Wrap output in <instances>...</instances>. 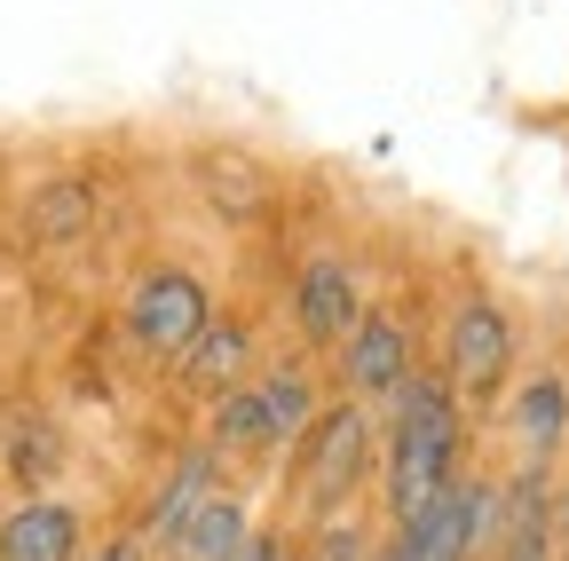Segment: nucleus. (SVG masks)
<instances>
[{
    "label": "nucleus",
    "mask_w": 569,
    "mask_h": 561,
    "mask_svg": "<svg viewBox=\"0 0 569 561\" xmlns=\"http://www.w3.org/2000/svg\"><path fill=\"white\" fill-rule=\"evenodd\" d=\"M451 459H459V395H451V380L411 372L396 388V428H388V507H396V530H411L451 490Z\"/></svg>",
    "instance_id": "nucleus-1"
},
{
    "label": "nucleus",
    "mask_w": 569,
    "mask_h": 561,
    "mask_svg": "<svg viewBox=\"0 0 569 561\" xmlns=\"http://www.w3.org/2000/svg\"><path fill=\"white\" fill-rule=\"evenodd\" d=\"M309 419H317V388L301 372H269V380H238L222 395L213 435H222L230 451H277V443L309 435Z\"/></svg>",
    "instance_id": "nucleus-2"
},
{
    "label": "nucleus",
    "mask_w": 569,
    "mask_h": 561,
    "mask_svg": "<svg viewBox=\"0 0 569 561\" xmlns=\"http://www.w3.org/2000/svg\"><path fill=\"white\" fill-rule=\"evenodd\" d=\"M365 467H372V428H365V411H356V403L317 411L309 435H301V499H309L317 514L340 507L348 490L365 482Z\"/></svg>",
    "instance_id": "nucleus-3"
},
{
    "label": "nucleus",
    "mask_w": 569,
    "mask_h": 561,
    "mask_svg": "<svg viewBox=\"0 0 569 561\" xmlns=\"http://www.w3.org/2000/svg\"><path fill=\"white\" fill-rule=\"evenodd\" d=\"M127 324H134L142 348H159V357H182V348L213 324V301H206V285H198L190 269H151V277L134 285Z\"/></svg>",
    "instance_id": "nucleus-4"
},
{
    "label": "nucleus",
    "mask_w": 569,
    "mask_h": 561,
    "mask_svg": "<svg viewBox=\"0 0 569 561\" xmlns=\"http://www.w3.org/2000/svg\"><path fill=\"white\" fill-rule=\"evenodd\" d=\"M515 372V324L498 301H459L451 309V388L459 395H498Z\"/></svg>",
    "instance_id": "nucleus-5"
},
{
    "label": "nucleus",
    "mask_w": 569,
    "mask_h": 561,
    "mask_svg": "<svg viewBox=\"0 0 569 561\" xmlns=\"http://www.w3.org/2000/svg\"><path fill=\"white\" fill-rule=\"evenodd\" d=\"M490 514H498L490 490L451 482L443 499L411 522V530H396V553H388V561H467V553H475V538L490 530Z\"/></svg>",
    "instance_id": "nucleus-6"
},
{
    "label": "nucleus",
    "mask_w": 569,
    "mask_h": 561,
    "mask_svg": "<svg viewBox=\"0 0 569 561\" xmlns=\"http://www.w3.org/2000/svg\"><path fill=\"white\" fill-rule=\"evenodd\" d=\"M356 317H365V301H356V277L340 253H317L301 277H293V324L309 340H348Z\"/></svg>",
    "instance_id": "nucleus-7"
},
{
    "label": "nucleus",
    "mask_w": 569,
    "mask_h": 561,
    "mask_svg": "<svg viewBox=\"0 0 569 561\" xmlns=\"http://www.w3.org/2000/svg\"><path fill=\"white\" fill-rule=\"evenodd\" d=\"M411 380V332L396 317H356L348 332V388L356 395H396Z\"/></svg>",
    "instance_id": "nucleus-8"
},
{
    "label": "nucleus",
    "mask_w": 569,
    "mask_h": 561,
    "mask_svg": "<svg viewBox=\"0 0 569 561\" xmlns=\"http://www.w3.org/2000/svg\"><path fill=\"white\" fill-rule=\"evenodd\" d=\"M71 553H80V514L56 499H32L0 522V561H71Z\"/></svg>",
    "instance_id": "nucleus-9"
},
{
    "label": "nucleus",
    "mask_w": 569,
    "mask_h": 561,
    "mask_svg": "<svg viewBox=\"0 0 569 561\" xmlns=\"http://www.w3.org/2000/svg\"><path fill=\"white\" fill-rule=\"evenodd\" d=\"M246 545V514L230 499H198L182 522H174V553L182 561H230Z\"/></svg>",
    "instance_id": "nucleus-10"
},
{
    "label": "nucleus",
    "mask_w": 569,
    "mask_h": 561,
    "mask_svg": "<svg viewBox=\"0 0 569 561\" xmlns=\"http://www.w3.org/2000/svg\"><path fill=\"white\" fill-rule=\"evenodd\" d=\"M182 364H190V380L198 388H238V372H246V324H222V317H213L190 348H182Z\"/></svg>",
    "instance_id": "nucleus-11"
},
{
    "label": "nucleus",
    "mask_w": 569,
    "mask_h": 561,
    "mask_svg": "<svg viewBox=\"0 0 569 561\" xmlns=\"http://www.w3.org/2000/svg\"><path fill=\"white\" fill-rule=\"evenodd\" d=\"M561 419H569V395H561V380H538V388H522V435H530V451H553V443H561Z\"/></svg>",
    "instance_id": "nucleus-12"
},
{
    "label": "nucleus",
    "mask_w": 569,
    "mask_h": 561,
    "mask_svg": "<svg viewBox=\"0 0 569 561\" xmlns=\"http://www.w3.org/2000/svg\"><path fill=\"white\" fill-rule=\"evenodd\" d=\"M507 561H546V514H538V490H522V514H515V545Z\"/></svg>",
    "instance_id": "nucleus-13"
},
{
    "label": "nucleus",
    "mask_w": 569,
    "mask_h": 561,
    "mask_svg": "<svg viewBox=\"0 0 569 561\" xmlns=\"http://www.w3.org/2000/svg\"><path fill=\"white\" fill-rule=\"evenodd\" d=\"M230 561H277V545H269V538H253V530H246V545H238V553H230Z\"/></svg>",
    "instance_id": "nucleus-14"
},
{
    "label": "nucleus",
    "mask_w": 569,
    "mask_h": 561,
    "mask_svg": "<svg viewBox=\"0 0 569 561\" xmlns=\"http://www.w3.org/2000/svg\"><path fill=\"white\" fill-rule=\"evenodd\" d=\"M96 561H142V553H134V545H127V538H119V545H103V553H96Z\"/></svg>",
    "instance_id": "nucleus-15"
}]
</instances>
